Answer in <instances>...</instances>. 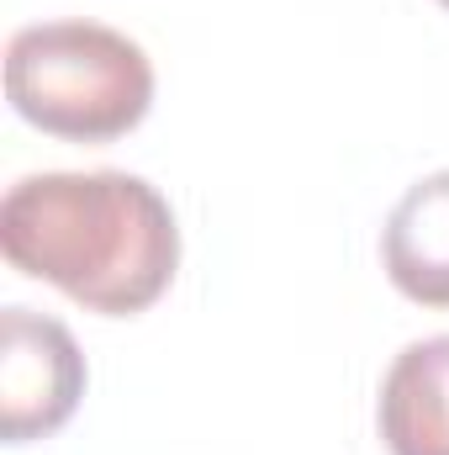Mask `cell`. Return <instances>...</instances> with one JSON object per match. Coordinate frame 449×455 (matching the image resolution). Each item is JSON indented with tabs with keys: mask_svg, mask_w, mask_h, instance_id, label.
<instances>
[{
	"mask_svg": "<svg viewBox=\"0 0 449 455\" xmlns=\"http://www.w3.org/2000/svg\"><path fill=\"white\" fill-rule=\"evenodd\" d=\"M0 249L11 270L59 286L69 302L132 318L169 291L180 270V223L143 175L48 170L5 191Z\"/></svg>",
	"mask_w": 449,
	"mask_h": 455,
	"instance_id": "6da1fadb",
	"label": "cell"
},
{
	"mask_svg": "<svg viewBox=\"0 0 449 455\" xmlns=\"http://www.w3.org/2000/svg\"><path fill=\"white\" fill-rule=\"evenodd\" d=\"M11 112L69 143H112L154 107V59L106 21H32L5 43Z\"/></svg>",
	"mask_w": 449,
	"mask_h": 455,
	"instance_id": "7a4b0ae2",
	"label": "cell"
},
{
	"mask_svg": "<svg viewBox=\"0 0 449 455\" xmlns=\"http://www.w3.org/2000/svg\"><path fill=\"white\" fill-rule=\"evenodd\" d=\"M85 397V355L75 334L32 307L0 313V435L5 445L59 435Z\"/></svg>",
	"mask_w": 449,
	"mask_h": 455,
	"instance_id": "3957f363",
	"label": "cell"
},
{
	"mask_svg": "<svg viewBox=\"0 0 449 455\" xmlns=\"http://www.w3.org/2000/svg\"><path fill=\"white\" fill-rule=\"evenodd\" d=\"M381 265L407 302L449 307V170L402 191L381 228Z\"/></svg>",
	"mask_w": 449,
	"mask_h": 455,
	"instance_id": "277c9868",
	"label": "cell"
},
{
	"mask_svg": "<svg viewBox=\"0 0 449 455\" xmlns=\"http://www.w3.org/2000/svg\"><path fill=\"white\" fill-rule=\"evenodd\" d=\"M375 424L391 455H449V334L413 339L386 365Z\"/></svg>",
	"mask_w": 449,
	"mask_h": 455,
	"instance_id": "5b68a950",
	"label": "cell"
},
{
	"mask_svg": "<svg viewBox=\"0 0 449 455\" xmlns=\"http://www.w3.org/2000/svg\"><path fill=\"white\" fill-rule=\"evenodd\" d=\"M439 5H445V11H449V0H439Z\"/></svg>",
	"mask_w": 449,
	"mask_h": 455,
	"instance_id": "8992f818",
	"label": "cell"
}]
</instances>
